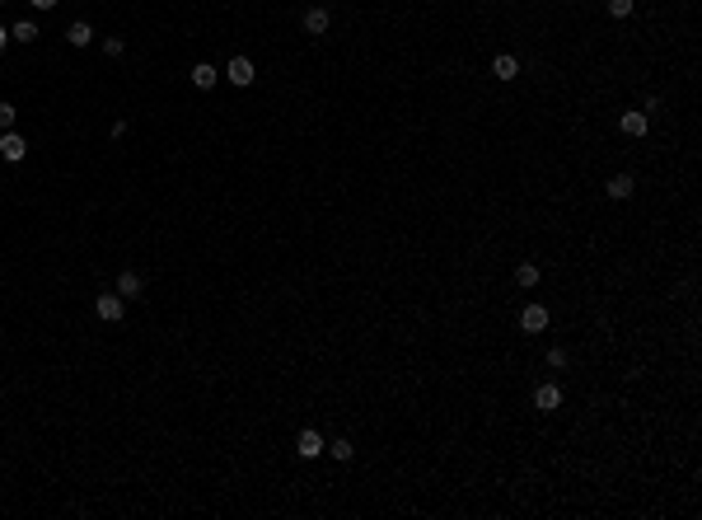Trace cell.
<instances>
[{
	"instance_id": "9a60e30c",
	"label": "cell",
	"mask_w": 702,
	"mask_h": 520,
	"mask_svg": "<svg viewBox=\"0 0 702 520\" xmlns=\"http://www.w3.org/2000/svg\"><path fill=\"white\" fill-rule=\"evenodd\" d=\"M324 450H328V455H333V460H337V464H346V460H351V455H356V445L346 441V436H337V441H333V445H324Z\"/></svg>"
},
{
	"instance_id": "ba28073f",
	"label": "cell",
	"mask_w": 702,
	"mask_h": 520,
	"mask_svg": "<svg viewBox=\"0 0 702 520\" xmlns=\"http://www.w3.org/2000/svg\"><path fill=\"white\" fill-rule=\"evenodd\" d=\"M520 328H524V333H543V328H548V309L543 305H524L520 309Z\"/></svg>"
},
{
	"instance_id": "5bb4252c",
	"label": "cell",
	"mask_w": 702,
	"mask_h": 520,
	"mask_svg": "<svg viewBox=\"0 0 702 520\" xmlns=\"http://www.w3.org/2000/svg\"><path fill=\"white\" fill-rule=\"evenodd\" d=\"M10 43H38V23H28V19H19L10 28Z\"/></svg>"
},
{
	"instance_id": "52a82bcc",
	"label": "cell",
	"mask_w": 702,
	"mask_h": 520,
	"mask_svg": "<svg viewBox=\"0 0 702 520\" xmlns=\"http://www.w3.org/2000/svg\"><path fill=\"white\" fill-rule=\"evenodd\" d=\"M604 193H609L613 202H627V197L637 193V179H632V174H613V179L604 183Z\"/></svg>"
},
{
	"instance_id": "9c48e42d",
	"label": "cell",
	"mask_w": 702,
	"mask_h": 520,
	"mask_svg": "<svg viewBox=\"0 0 702 520\" xmlns=\"http://www.w3.org/2000/svg\"><path fill=\"white\" fill-rule=\"evenodd\" d=\"M141 291H145V277H141V272H132V267H127L122 277H117V295H122V300H136Z\"/></svg>"
},
{
	"instance_id": "e0dca14e",
	"label": "cell",
	"mask_w": 702,
	"mask_h": 520,
	"mask_svg": "<svg viewBox=\"0 0 702 520\" xmlns=\"http://www.w3.org/2000/svg\"><path fill=\"white\" fill-rule=\"evenodd\" d=\"M632 10H637V0H609V14H613V19H627Z\"/></svg>"
},
{
	"instance_id": "5b68a950",
	"label": "cell",
	"mask_w": 702,
	"mask_h": 520,
	"mask_svg": "<svg viewBox=\"0 0 702 520\" xmlns=\"http://www.w3.org/2000/svg\"><path fill=\"white\" fill-rule=\"evenodd\" d=\"M295 455H300V460H319V455H324V436L314 427H304L300 436H295Z\"/></svg>"
},
{
	"instance_id": "ac0fdd59",
	"label": "cell",
	"mask_w": 702,
	"mask_h": 520,
	"mask_svg": "<svg viewBox=\"0 0 702 520\" xmlns=\"http://www.w3.org/2000/svg\"><path fill=\"white\" fill-rule=\"evenodd\" d=\"M14 117H19V113H14V103L0 99V132H14Z\"/></svg>"
},
{
	"instance_id": "277c9868",
	"label": "cell",
	"mask_w": 702,
	"mask_h": 520,
	"mask_svg": "<svg viewBox=\"0 0 702 520\" xmlns=\"http://www.w3.org/2000/svg\"><path fill=\"white\" fill-rule=\"evenodd\" d=\"M328 28H333V14H328L324 5H309V10H304V33H309V38H324Z\"/></svg>"
},
{
	"instance_id": "ffe728a7",
	"label": "cell",
	"mask_w": 702,
	"mask_h": 520,
	"mask_svg": "<svg viewBox=\"0 0 702 520\" xmlns=\"http://www.w3.org/2000/svg\"><path fill=\"white\" fill-rule=\"evenodd\" d=\"M122 52H127L122 38H103V57H122Z\"/></svg>"
},
{
	"instance_id": "30bf717a",
	"label": "cell",
	"mask_w": 702,
	"mask_h": 520,
	"mask_svg": "<svg viewBox=\"0 0 702 520\" xmlns=\"http://www.w3.org/2000/svg\"><path fill=\"white\" fill-rule=\"evenodd\" d=\"M192 85H197V90H216V85H220V70H216L211 61H197V66H192Z\"/></svg>"
},
{
	"instance_id": "44dd1931",
	"label": "cell",
	"mask_w": 702,
	"mask_h": 520,
	"mask_svg": "<svg viewBox=\"0 0 702 520\" xmlns=\"http://www.w3.org/2000/svg\"><path fill=\"white\" fill-rule=\"evenodd\" d=\"M28 5H33V10H56L61 0H28Z\"/></svg>"
},
{
	"instance_id": "7a4b0ae2",
	"label": "cell",
	"mask_w": 702,
	"mask_h": 520,
	"mask_svg": "<svg viewBox=\"0 0 702 520\" xmlns=\"http://www.w3.org/2000/svg\"><path fill=\"white\" fill-rule=\"evenodd\" d=\"M23 155H28V141H23L19 132H0V159H5V164H19Z\"/></svg>"
},
{
	"instance_id": "4fadbf2b",
	"label": "cell",
	"mask_w": 702,
	"mask_h": 520,
	"mask_svg": "<svg viewBox=\"0 0 702 520\" xmlns=\"http://www.w3.org/2000/svg\"><path fill=\"white\" fill-rule=\"evenodd\" d=\"M491 75H496V80H515V75H520V61H515L511 52H501V57L491 61Z\"/></svg>"
},
{
	"instance_id": "d6986e66",
	"label": "cell",
	"mask_w": 702,
	"mask_h": 520,
	"mask_svg": "<svg viewBox=\"0 0 702 520\" xmlns=\"http://www.w3.org/2000/svg\"><path fill=\"white\" fill-rule=\"evenodd\" d=\"M548 366H553V371H567V347H548Z\"/></svg>"
},
{
	"instance_id": "3957f363",
	"label": "cell",
	"mask_w": 702,
	"mask_h": 520,
	"mask_svg": "<svg viewBox=\"0 0 702 520\" xmlns=\"http://www.w3.org/2000/svg\"><path fill=\"white\" fill-rule=\"evenodd\" d=\"M225 80H230V85H239V90H248V85L257 80V70H253V61H248V57H234L230 66H225Z\"/></svg>"
},
{
	"instance_id": "8fae6325",
	"label": "cell",
	"mask_w": 702,
	"mask_h": 520,
	"mask_svg": "<svg viewBox=\"0 0 702 520\" xmlns=\"http://www.w3.org/2000/svg\"><path fill=\"white\" fill-rule=\"evenodd\" d=\"M618 127H623V136H647L651 132V117L647 113H623V117H618Z\"/></svg>"
},
{
	"instance_id": "7402d4cb",
	"label": "cell",
	"mask_w": 702,
	"mask_h": 520,
	"mask_svg": "<svg viewBox=\"0 0 702 520\" xmlns=\"http://www.w3.org/2000/svg\"><path fill=\"white\" fill-rule=\"evenodd\" d=\"M5 47H10V28H5V23H0V52H5Z\"/></svg>"
},
{
	"instance_id": "6da1fadb",
	"label": "cell",
	"mask_w": 702,
	"mask_h": 520,
	"mask_svg": "<svg viewBox=\"0 0 702 520\" xmlns=\"http://www.w3.org/2000/svg\"><path fill=\"white\" fill-rule=\"evenodd\" d=\"M94 314H99L103 324H117V319L127 314V300H122V295H117V291H103L99 300H94Z\"/></svg>"
},
{
	"instance_id": "7c38bea8",
	"label": "cell",
	"mask_w": 702,
	"mask_h": 520,
	"mask_svg": "<svg viewBox=\"0 0 702 520\" xmlns=\"http://www.w3.org/2000/svg\"><path fill=\"white\" fill-rule=\"evenodd\" d=\"M66 43H70V47H90V43H94V28H90L85 19H75V23L66 28Z\"/></svg>"
},
{
	"instance_id": "2e32d148",
	"label": "cell",
	"mask_w": 702,
	"mask_h": 520,
	"mask_svg": "<svg viewBox=\"0 0 702 520\" xmlns=\"http://www.w3.org/2000/svg\"><path fill=\"white\" fill-rule=\"evenodd\" d=\"M515 286H524V291L538 286V267H534V262H520V267H515Z\"/></svg>"
},
{
	"instance_id": "8992f818",
	"label": "cell",
	"mask_w": 702,
	"mask_h": 520,
	"mask_svg": "<svg viewBox=\"0 0 702 520\" xmlns=\"http://www.w3.org/2000/svg\"><path fill=\"white\" fill-rule=\"evenodd\" d=\"M534 408H538V413H558V408H562V385H553V380L538 385L534 389Z\"/></svg>"
}]
</instances>
